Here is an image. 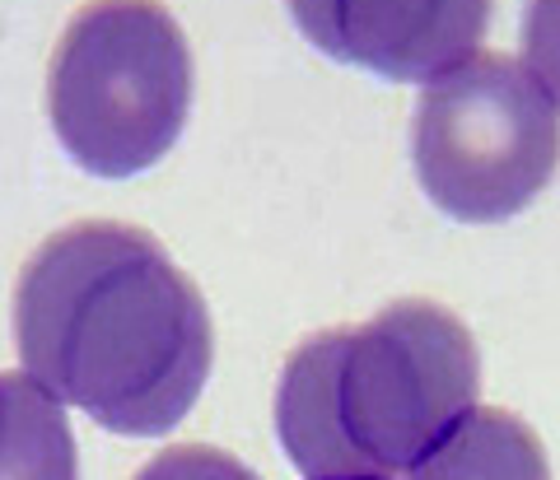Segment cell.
I'll list each match as a JSON object with an SVG mask.
<instances>
[{
  "label": "cell",
  "instance_id": "cell-1",
  "mask_svg": "<svg viewBox=\"0 0 560 480\" xmlns=\"http://www.w3.org/2000/svg\"><path fill=\"white\" fill-rule=\"evenodd\" d=\"M24 373L113 434H168L210 373L206 304L131 224H70L28 257L14 290Z\"/></svg>",
  "mask_w": 560,
  "mask_h": 480
},
{
  "label": "cell",
  "instance_id": "cell-4",
  "mask_svg": "<svg viewBox=\"0 0 560 480\" xmlns=\"http://www.w3.org/2000/svg\"><path fill=\"white\" fill-rule=\"evenodd\" d=\"M411 145L434 206L467 224H495L551 183L560 103L523 61L477 51L425 84Z\"/></svg>",
  "mask_w": 560,
  "mask_h": 480
},
{
  "label": "cell",
  "instance_id": "cell-2",
  "mask_svg": "<svg viewBox=\"0 0 560 480\" xmlns=\"http://www.w3.org/2000/svg\"><path fill=\"white\" fill-rule=\"evenodd\" d=\"M477 387L481 360L467 327L407 298L294 350L280 373L276 430L304 480H397L477 411Z\"/></svg>",
  "mask_w": 560,
  "mask_h": 480
},
{
  "label": "cell",
  "instance_id": "cell-6",
  "mask_svg": "<svg viewBox=\"0 0 560 480\" xmlns=\"http://www.w3.org/2000/svg\"><path fill=\"white\" fill-rule=\"evenodd\" d=\"M407 480H551L537 434L510 411H471Z\"/></svg>",
  "mask_w": 560,
  "mask_h": 480
},
{
  "label": "cell",
  "instance_id": "cell-9",
  "mask_svg": "<svg viewBox=\"0 0 560 480\" xmlns=\"http://www.w3.org/2000/svg\"><path fill=\"white\" fill-rule=\"evenodd\" d=\"M136 480H257L243 461H234L220 448H201V443H183V448H168L154 461L140 467Z\"/></svg>",
  "mask_w": 560,
  "mask_h": 480
},
{
  "label": "cell",
  "instance_id": "cell-8",
  "mask_svg": "<svg viewBox=\"0 0 560 480\" xmlns=\"http://www.w3.org/2000/svg\"><path fill=\"white\" fill-rule=\"evenodd\" d=\"M523 66H528V75L560 103V0H528Z\"/></svg>",
  "mask_w": 560,
  "mask_h": 480
},
{
  "label": "cell",
  "instance_id": "cell-3",
  "mask_svg": "<svg viewBox=\"0 0 560 480\" xmlns=\"http://www.w3.org/2000/svg\"><path fill=\"white\" fill-rule=\"evenodd\" d=\"M61 145L98 177L164 159L191 108V51L154 0H90L66 24L47 80Z\"/></svg>",
  "mask_w": 560,
  "mask_h": 480
},
{
  "label": "cell",
  "instance_id": "cell-5",
  "mask_svg": "<svg viewBox=\"0 0 560 480\" xmlns=\"http://www.w3.org/2000/svg\"><path fill=\"white\" fill-rule=\"evenodd\" d=\"M294 20L337 61L430 84L477 57L490 0H290Z\"/></svg>",
  "mask_w": 560,
  "mask_h": 480
},
{
  "label": "cell",
  "instance_id": "cell-7",
  "mask_svg": "<svg viewBox=\"0 0 560 480\" xmlns=\"http://www.w3.org/2000/svg\"><path fill=\"white\" fill-rule=\"evenodd\" d=\"M0 480H75L66 411L28 373H0Z\"/></svg>",
  "mask_w": 560,
  "mask_h": 480
}]
</instances>
